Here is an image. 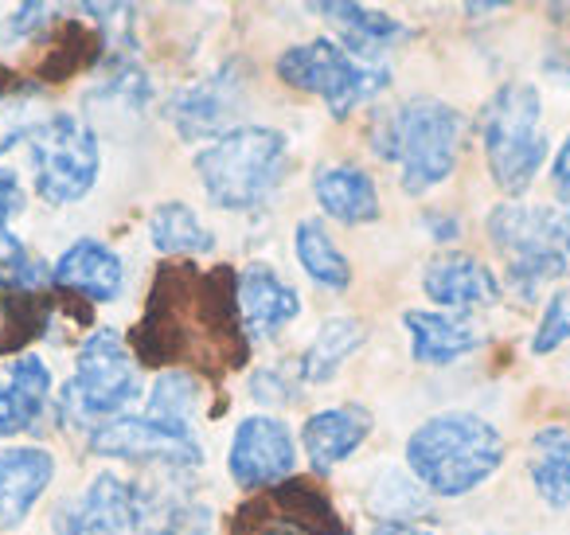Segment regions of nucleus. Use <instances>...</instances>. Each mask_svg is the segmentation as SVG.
<instances>
[{
	"label": "nucleus",
	"instance_id": "25",
	"mask_svg": "<svg viewBox=\"0 0 570 535\" xmlns=\"http://www.w3.org/2000/svg\"><path fill=\"white\" fill-rule=\"evenodd\" d=\"M360 344H364V324L356 317H333V321H325L302 356V368H297L302 383H328Z\"/></svg>",
	"mask_w": 570,
	"mask_h": 535
},
{
	"label": "nucleus",
	"instance_id": "34",
	"mask_svg": "<svg viewBox=\"0 0 570 535\" xmlns=\"http://www.w3.org/2000/svg\"><path fill=\"white\" fill-rule=\"evenodd\" d=\"M51 12V4H20L17 12H12L9 28H4V43L20 40V36H32L36 28H40V20Z\"/></svg>",
	"mask_w": 570,
	"mask_h": 535
},
{
	"label": "nucleus",
	"instance_id": "9",
	"mask_svg": "<svg viewBox=\"0 0 570 535\" xmlns=\"http://www.w3.org/2000/svg\"><path fill=\"white\" fill-rule=\"evenodd\" d=\"M294 465L297 446L294 434L285 430V422H277L269 415H250L238 422L227 454V469L238 488H246V493L274 488L294 477Z\"/></svg>",
	"mask_w": 570,
	"mask_h": 535
},
{
	"label": "nucleus",
	"instance_id": "13",
	"mask_svg": "<svg viewBox=\"0 0 570 535\" xmlns=\"http://www.w3.org/2000/svg\"><path fill=\"white\" fill-rule=\"evenodd\" d=\"M302 313V298L289 282L274 274L266 262H250V266L238 274V321H243V337L266 340L277 329L294 321Z\"/></svg>",
	"mask_w": 570,
	"mask_h": 535
},
{
	"label": "nucleus",
	"instance_id": "37",
	"mask_svg": "<svg viewBox=\"0 0 570 535\" xmlns=\"http://www.w3.org/2000/svg\"><path fill=\"white\" fill-rule=\"evenodd\" d=\"M430 231H434V239H442V243H453V235H458V223H453V220H434V215H430Z\"/></svg>",
	"mask_w": 570,
	"mask_h": 535
},
{
	"label": "nucleus",
	"instance_id": "40",
	"mask_svg": "<svg viewBox=\"0 0 570 535\" xmlns=\"http://www.w3.org/2000/svg\"><path fill=\"white\" fill-rule=\"evenodd\" d=\"M567 207H570V204H567Z\"/></svg>",
	"mask_w": 570,
	"mask_h": 535
},
{
	"label": "nucleus",
	"instance_id": "33",
	"mask_svg": "<svg viewBox=\"0 0 570 535\" xmlns=\"http://www.w3.org/2000/svg\"><path fill=\"white\" fill-rule=\"evenodd\" d=\"M250 395L258 402H269V407L297 402V395H302V376H297V371H282V368H262V371H254V379H250Z\"/></svg>",
	"mask_w": 570,
	"mask_h": 535
},
{
	"label": "nucleus",
	"instance_id": "38",
	"mask_svg": "<svg viewBox=\"0 0 570 535\" xmlns=\"http://www.w3.org/2000/svg\"><path fill=\"white\" fill-rule=\"evenodd\" d=\"M547 71L559 75V79H567V82H570V51H559V56L547 59Z\"/></svg>",
	"mask_w": 570,
	"mask_h": 535
},
{
	"label": "nucleus",
	"instance_id": "14",
	"mask_svg": "<svg viewBox=\"0 0 570 535\" xmlns=\"http://www.w3.org/2000/svg\"><path fill=\"white\" fill-rule=\"evenodd\" d=\"M56 477V457L40 446L0 449V532H12L32 516L36 500Z\"/></svg>",
	"mask_w": 570,
	"mask_h": 535
},
{
	"label": "nucleus",
	"instance_id": "10",
	"mask_svg": "<svg viewBox=\"0 0 570 535\" xmlns=\"http://www.w3.org/2000/svg\"><path fill=\"white\" fill-rule=\"evenodd\" d=\"M90 449L98 457H114V461H141V465H165V469H191L199 465L196 434H176L157 426L153 418H114V422L95 426L90 434Z\"/></svg>",
	"mask_w": 570,
	"mask_h": 535
},
{
	"label": "nucleus",
	"instance_id": "8",
	"mask_svg": "<svg viewBox=\"0 0 570 535\" xmlns=\"http://www.w3.org/2000/svg\"><path fill=\"white\" fill-rule=\"evenodd\" d=\"M32 173L36 192L43 204H79L90 196L102 173V149H98V134L75 114H51L40 121L32 137Z\"/></svg>",
	"mask_w": 570,
	"mask_h": 535
},
{
	"label": "nucleus",
	"instance_id": "32",
	"mask_svg": "<svg viewBox=\"0 0 570 535\" xmlns=\"http://www.w3.org/2000/svg\"><path fill=\"white\" fill-rule=\"evenodd\" d=\"M567 340H570V285L547 301L543 317H539V324H535V337H531V352L547 356L559 344H567Z\"/></svg>",
	"mask_w": 570,
	"mask_h": 535
},
{
	"label": "nucleus",
	"instance_id": "3",
	"mask_svg": "<svg viewBox=\"0 0 570 535\" xmlns=\"http://www.w3.org/2000/svg\"><path fill=\"white\" fill-rule=\"evenodd\" d=\"M461 149V114L438 98H411L375 129V153L399 165L406 196L450 181Z\"/></svg>",
	"mask_w": 570,
	"mask_h": 535
},
{
	"label": "nucleus",
	"instance_id": "7",
	"mask_svg": "<svg viewBox=\"0 0 570 535\" xmlns=\"http://www.w3.org/2000/svg\"><path fill=\"white\" fill-rule=\"evenodd\" d=\"M277 75L285 87H297L305 95H317L333 118H348L356 106L375 98L391 82L387 67L364 64L348 56V48L333 40H309L277 56Z\"/></svg>",
	"mask_w": 570,
	"mask_h": 535
},
{
	"label": "nucleus",
	"instance_id": "39",
	"mask_svg": "<svg viewBox=\"0 0 570 535\" xmlns=\"http://www.w3.org/2000/svg\"><path fill=\"white\" fill-rule=\"evenodd\" d=\"M562 251H567V262H570V231H567V243H562Z\"/></svg>",
	"mask_w": 570,
	"mask_h": 535
},
{
	"label": "nucleus",
	"instance_id": "11",
	"mask_svg": "<svg viewBox=\"0 0 570 535\" xmlns=\"http://www.w3.org/2000/svg\"><path fill=\"white\" fill-rule=\"evenodd\" d=\"M243 67L227 64L215 75L199 79L196 87H184L180 95L168 103V121L184 142H204V137H223V126L235 118L238 103H243Z\"/></svg>",
	"mask_w": 570,
	"mask_h": 535
},
{
	"label": "nucleus",
	"instance_id": "22",
	"mask_svg": "<svg viewBox=\"0 0 570 535\" xmlns=\"http://www.w3.org/2000/svg\"><path fill=\"white\" fill-rule=\"evenodd\" d=\"M137 488V527L145 535H199L207 532V508L188 496V488Z\"/></svg>",
	"mask_w": 570,
	"mask_h": 535
},
{
	"label": "nucleus",
	"instance_id": "23",
	"mask_svg": "<svg viewBox=\"0 0 570 535\" xmlns=\"http://www.w3.org/2000/svg\"><path fill=\"white\" fill-rule=\"evenodd\" d=\"M313 12L333 20V25L348 36V56H364V64H375V56H380L387 43L406 36V28L399 25V20H391L387 12L367 9V4H356V0H352V4H317Z\"/></svg>",
	"mask_w": 570,
	"mask_h": 535
},
{
	"label": "nucleus",
	"instance_id": "28",
	"mask_svg": "<svg viewBox=\"0 0 570 535\" xmlns=\"http://www.w3.org/2000/svg\"><path fill=\"white\" fill-rule=\"evenodd\" d=\"M294 243H297V262H302L313 282L325 285V290H348L352 266H348V259L336 251L333 239H328L325 223L302 220L294 231Z\"/></svg>",
	"mask_w": 570,
	"mask_h": 535
},
{
	"label": "nucleus",
	"instance_id": "29",
	"mask_svg": "<svg viewBox=\"0 0 570 535\" xmlns=\"http://www.w3.org/2000/svg\"><path fill=\"white\" fill-rule=\"evenodd\" d=\"M0 313H4V324H0V352H17V348H24L28 340L48 329L51 298L48 293H4Z\"/></svg>",
	"mask_w": 570,
	"mask_h": 535
},
{
	"label": "nucleus",
	"instance_id": "2",
	"mask_svg": "<svg viewBox=\"0 0 570 535\" xmlns=\"http://www.w3.org/2000/svg\"><path fill=\"white\" fill-rule=\"evenodd\" d=\"M289 142L269 126H235L196 153L207 200L223 212H250L285 181Z\"/></svg>",
	"mask_w": 570,
	"mask_h": 535
},
{
	"label": "nucleus",
	"instance_id": "12",
	"mask_svg": "<svg viewBox=\"0 0 570 535\" xmlns=\"http://www.w3.org/2000/svg\"><path fill=\"white\" fill-rule=\"evenodd\" d=\"M137 527V488L114 473H98L75 500L56 508V535H121Z\"/></svg>",
	"mask_w": 570,
	"mask_h": 535
},
{
	"label": "nucleus",
	"instance_id": "20",
	"mask_svg": "<svg viewBox=\"0 0 570 535\" xmlns=\"http://www.w3.org/2000/svg\"><path fill=\"white\" fill-rule=\"evenodd\" d=\"M403 329L411 332V356L430 368H445V363L461 360V356L481 348V332L465 324L461 317L450 313H430V309H406Z\"/></svg>",
	"mask_w": 570,
	"mask_h": 535
},
{
	"label": "nucleus",
	"instance_id": "36",
	"mask_svg": "<svg viewBox=\"0 0 570 535\" xmlns=\"http://www.w3.org/2000/svg\"><path fill=\"white\" fill-rule=\"evenodd\" d=\"M375 535H434V532L411 524V519H380V524H375Z\"/></svg>",
	"mask_w": 570,
	"mask_h": 535
},
{
	"label": "nucleus",
	"instance_id": "15",
	"mask_svg": "<svg viewBox=\"0 0 570 535\" xmlns=\"http://www.w3.org/2000/svg\"><path fill=\"white\" fill-rule=\"evenodd\" d=\"M51 278H56L59 290L79 293L90 305H106V301H114L121 293L126 266H121V259L106 243L79 239V243H71L59 254V262L51 266Z\"/></svg>",
	"mask_w": 570,
	"mask_h": 535
},
{
	"label": "nucleus",
	"instance_id": "1",
	"mask_svg": "<svg viewBox=\"0 0 570 535\" xmlns=\"http://www.w3.org/2000/svg\"><path fill=\"white\" fill-rule=\"evenodd\" d=\"M504 465V438L465 410L434 415L406 438V469L434 496H465Z\"/></svg>",
	"mask_w": 570,
	"mask_h": 535
},
{
	"label": "nucleus",
	"instance_id": "30",
	"mask_svg": "<svg viewBox=\"0 0 570 535\" xmlns=\"http://www.w3.org/2000/svg\"><path fill=\"white\" fill-rule=\"evenodd\" d=\"M40 98V82H17V87L0 90V153L17 149L20 142H28L40 129V118H36Z\"/></svg>",
	"mask_w": 570,
	"mask_h": 535
},
{
	"label": "nucleus",
	"instance_id": "27",
	"mask_svg": "<svg viewBox=\"0 0 570 535\" xmlns=\"http://www.w3.org/2000/svg\"><path fill=\"white\" fill-rule=\"evenodd\" d=\"M149 239L157 246V254H212L215 251V235L204 227L196 212L188 204H157L149 220Z\"/></svg>",
	"mask_w": 570,
	"mask_h": 535
},
{
	"label": "nucleus",
	"instance_id": "5",
	"mask_svg": "<svg viewBox=\"0 0 570 535\" xmlns=\"http://www.w3.org/2000/svg\"><path fill=\"white\" fill-rule=\"evenodd\" d=\"M567 231L570 212L531 204H497L489 212V239L504 254V282L512 293L531 301L547 282L567 270Z\"/></svg>",
	"mask_w": 570,
	"mask_h": 535
},
{
	"label": "nucleus",
	"instance_id": "31",
	"mask_svg": "<svg viewBox=\"0 0 570 535\" xmlns=\"http://www.w3.org/2000/svg\"><path fill=\"white\" fill-rule=\"evenodd\" d=\"M20 212H24V188H20L17 173L0 168V266L28 251V246L12 235V220H17Z\"/></svg>",
	"mask_w": 570,
	"mask_h": 535
},
{
	"label": "nucleus",
	"instance_id": "19",
	"mask_svg": "<svg viewBox=\"0 0 570 535\" xmlns=\"http://www.w3.org/2000/svg\"><path fill=\"white\" fill-rule=\"evenodd\" d=\"M269 524L285 527V532H309V535H352V527L341 519V512L333 508V500L325 496V488L313 480L289 477L282 485L269 488Z\"/></svg>",
	"mask_w": 570,
	"mask_h": 535
},
{
	"label": "nucleus",
	"instance_id": "24",
	"mask_svg": "<svg viewBox=\"0 0 570 535\" xmlns=\"http://www.w3.org/2000/svg\"><path fill=\"white\" fill-rule=\"evenodd\" d=\"M531 485L551 508H570V430L543 426L531 438Z\"/></svg>",
	"mask_w": 570,
	"mask_h": 535
},
{
	"label": "nucleus",
	"instance_id": "21",
	"mask_svg": "<svg viewBox=\"0 0 570 535\" xmlns=\"http://www.w3.org/2000/svg\"><path fill=\"white\" fill-rule=\"evenodd\" d=\"M51 391V371L36 352L17 356L9 368V383L0 387V438L24 434L40 422L43 407H48Z\"/></svg>",
	"mask_w": 570,
	"mask_h": 535
},
{
	"label": "nucleus",
	"instance_id": "18",
	"mask_svg": "<svg viewBox=\"0 0 570 535\" xmlns=\"http://www.w3.org/2000/svg\"><path fill=\"white\" fill-rule=\"evenodd\" d=\"M367 434H372V415L364 407H356V402H348V407H328L305 418L302 446L317 469H333V465L348 461L364 446Z\"/></svg>",
	"mask_w": 570,
	"mask_h": 535
},
{
	"label": "nucleus",
	"instance_id": "4",
	"mask_svg": "<svg viewBox=\"0 0 570 535\" xmlns=\"http://www.w3.org/2000/svg\"><path fill=\"white\" fill-rule=\"evenodd\" d=\"M543 98L531 82H508L489 98L481 114V142L492 184L508 196L531 188L547 160V137L539 126Z\"/></svg>",
	"mask_w": 570,
	"mask_h": 535
},
{
	"label": "nucleus",
	"instance_id": "17",
	"mask_svg": "<svg viewBox=\"0 0 570 535\" xmlns=\"http://www.w3.org/2000/svg\"><path fill=\"white\" fill-rule=\"evenodd\" d=\"M313 196L325 207V215H333L344 227H364L380 220V192L360 165H344V160L321 165L313 173Z\"/></svg>",
	"mask_w": 570,
	"mask_h": 535
},
{
	"label": "nucleus",
	"instance_id": "16",
	"mask_svg": "<svg viewBox=\"0 0 570 535\" xmlns=\"http://www.w3.org/2000/svg\"><path fill=\"white\" fill-rule=\"evenodd\" d=\"M422 290H426V298L434 305L465 313V309L476 305H492L504 293V285L473 254H438L426 266V274H422Z\"/></svg>",
	"mask_w": 570,
	"mask_h": 535
},
{
	"label": "nucleus",
	"instance_id": "6",
	"mask_svg": "<svg viewBox=\"0 0 570 535\" xmlns=\"http://www.w3.org/2000/svg\"><path fill=\"white\" fill-rule=\"evenodd\" d=\"M137 356L114 329H95L75 356V376L63 383V418L79 426H102L121 418L137 399Z\"/></svg>",
	"mask_w": 570,
	"mask_h": 535
},
{
	"label": "nucleus",
	"instance_id": "35",
	"mask_svg": "<svg viewBox=\"0 0 570 535\" xmlns=\"http://www.w3.org/2000/svg\"><path fill=\"white\" fill-rule=\"evenodd\" d=\"M551 181H554V188H559L562 204H570V134H567V142H562V149L554 153Z\"/></svg>",
	"mask_w": 570,
	"mask_h": 535
},
{
	"label": "nucleus",
	"instance_id": "26",
	"mask_svg": "<svg viewBox=\"0 0 570 535\" xmlns=\"http://www.w3.org/2000/svg\"><path fill=\"white\" fill-rule=\"evenodd\" d=\"M199 395H204V387H199V379L191 376V371L168 368V371H160L157 383H153L145 418H153V422L165 426V430L191 434V430H196L191 422H196Z\"/></svg>",
	"mask_w": 570,
	"mask_h": 535
}]
</instances>
